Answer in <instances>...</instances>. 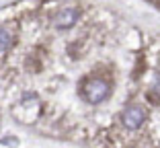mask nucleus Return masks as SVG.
<instances>
[{"label":"nucleus","instance_id":"nucleus-5","mask_svg":"<svg viewBox=\"0 0 160 148\" xmlns=\"http://www.w3.org/2000/svg\"><path fill=\"white\" fill-rule=\"evenodd\" d=\"M148 97H150V99L160 101V72H156L154 78H152V84H150V91H148Z\"/></svg>","mask_w":160,"mask_h":148},{"label":"nucleus","instance_id":"nucleus-3","mask_svg":"<svg viewBox=\"0 0 160 148\" xmlns=\"http://www.w3.org/2000/svg\"><path fill=\"white\" fill-rule=\"evenodd\" d=\"M80 21V8L76 6H66V8H60L53 17V27L56 29H70L74 27Z\"/></svg>","mask_w":160,"mask_h":148},{"label":"nucleus","instance_id":"nucleus-2","mask_svg":"<svg viewBox=\"0 0 160 148\" xmlns=\"http://www.w3.org/2000/svg\"><path fill=\"white\" fill-rule=\"evenodd\" d=\"M146 120H148V115L142 105H127V107H123L121 115H119V121H121V125L127 132H138L142 125L146 124Z\"/></svg>","mask_w":160,"mask_h":148},{"label":"nucleus","instance_id":"nucleus-1","mask_svg":"<svg viewBox=\"0 0 160 148\" xmlns=\"http://www.w3.org/2000/svg\"><path fill=\"white\" fill-rule=\"evenodd\" d=\"M109 95H111V86L105 78H90L82 84V99L90 105H99L107 101Z\"/></svg>","mask_w":160,"mask_h":148},{"label":"nucleus","instance_id":"nucleus-4","mask_svg":"<svg viewBox=\"0 0 160 148\" xmlns=\"http://www.w3.org/2000/svg\"><path fill=\"white\" fill-rule=\"evenodd\" d=\"M14 43V33L8 27H0V52H8Z\"/></svg>","mask_w":160,"mask_h":148}]
</instances>
